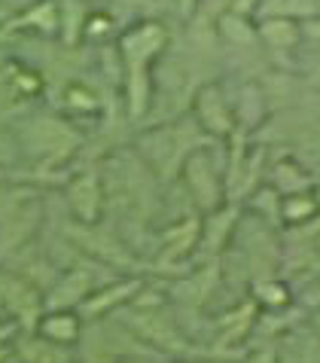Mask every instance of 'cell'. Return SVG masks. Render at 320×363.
I'll return each instance as SVG.
<instances>
[{
	"label": "cell",
	"instance_id": "ba28073f",
	"mask_svg": "<svg viewBox=\"0 0 320 363\" xmlns=\"http://www.w3.org/2000/svg\"><path fill=\"white\" fill-rule=\"evenodd\" d=\"M275 351L278 363H320V333L305 318L275 342Z\"/></svg>",
	"mask_w": 320,
	"mask_h": 363
},
{
	"label": "cell",
	"instance_id": "ac0fdd59",
	"mask_svg": "<svg viewBox=\"0 0 320 363\" xmlns=\"http://www.w3.org/2000/svg\"><path fill=\"white\" fill-rule=\"evenodd\" d=\"M9 357H13V345H6V348H0V363H6Z\"/></svg>",
	"mask_w": 320,
	"mask_h": 363
},
{
	"label": "cell",
	"instance_id": "3957f363",
	"mask_svg": "<svg viewBox=\"0 0 320 363\" xmlns=\"http://www.w3.org/2000/svg\"><path fill=\"white\" fill-rule=\"evenodd\" d=\"M193 110H195L198 128L211 140H226L238 128L232 98L226 95L223 83H217V79H207V83L198 86V92L193 98Z\"/></svg>",
	"mask_w": 320,
	"mask_h": 363
},
{
	"label": "cell",
	"instance_id": "9a60e30c",
	"mask_svg": "<svg viewBox=\"0 0 320 363\" xmlns=\"http://www.w3.org/2000/svg\"><path fill=\"white\" fill-rule=\"evenodd\" d=\"M317 214H320L317 189L296 193V196H281V223H284V229L302 226V223H308V220H314Z\"/></svg>",
	"mask_w": 320,
	"mask_h": 363
},
{
	"label": "cell",
	"instance_id": "9c48e42d",
	"mask_svg": "<svg viewBox=\"0 0 320 363\" xmlns=\"http://www.w3.org/2000/svg\"><path fill=\"white\" fill-rule=\"evenodd\" d=\"M256 34L265 52L272 55H296L302 49V22L290 18H256Z\"/></svg>",
	"mask_w": 320,
	"mask_h": 363
},
{
	"label": "cell",
	"instance_id": "6da1fadb",
	"mask_svg": "<svg viewBox=\"0 0 320 363\" xmlns=\"http://www.w3.org/2000/svg\"><path fill=\"white\" fill-rule=\"evenodd\" d=\"M183 184L193 196V205L198 214H211L219 205H226V165H217L211 159V147H198L193 156L183 162V171H180Z\"/></svg>",
	"mask_w": 320,
	"mask_h": 363
},
{
	"label": "cell",
	"instance_id": "8fae6325",
	"mask_svg": "<svg viewBox=\"0 0 320 363\" xmlns=\"http://www.w3.org/2000/svg\"><path fill=\"white\" fill-rule=\"evenodd\" d=\"M58 4V43L76 49L86 37V22L92 16V0H55Z\"/></svg>",
	"mask_w": 320,
	"mask_h": 363
},
{
	"label": "cell",
	"instance_id": "277c9868",
	"mask_svg": "<svg viewBox=\"0 0 320 363\" xmlns=\"http://www.w3.org/2000/svg\"><path fill=\"white\" fill-rule=\"evenodd\" d=\"M144 287V278H110L104 281V284H98L92 294L86 296V302L79 306V318L86 320H101V318H110V315H116V311H122L128 302L135 299V294Z\"/></svg>",
	"mask_w": 320,
	"mask_h": 363
},
{
	"label": "cell",
	"instance_id": "4fadbf2b",
	"mask_svg": "<svg viewBox=\"0 0 320 363\" xmlns=\"http://www.w3.org/2000/svg\"><path fill=\"white\" fill-rule=\"evenodd\" d=\"M37 211H40V201H34V205H31V201H22V205H18V208L13 211V214L0 220V232H13L18 220H22V217H31V214H37ZM37 223H40V217H37V220H31V223H28L22 232H18L16 238H9V241H6V247H4L6 254H0V263L13 259L16 254H22V250H25L28 245H31V235L37 232Z\"/></svg>",
	"mask_w": 320,
	"mask_h": 363
},
{
	"label": "cell",
	"instance_id": "8992f818",
	"mask_svg": "<svg viewBox=\"0 0 320 363\" xmlns=\"http://www.w3.org/2000/svg\"><path fill=\"white\" fill-rule=\"evenodd\" d=\"M265 184L278 189V196H296V193H308V189H317V177L314 171L305 162H299L293 153H287L281 159H275L265 171Z\"/></svg>",
	"mask_w": 320,
	"mask_h": 363
},
{
	"label": "cell",
	"instance_id": "2e32d148",
	"mask_svg": "<svg viewBox=\"0 0 320 363\" xmlns=\"http://www.w3.org/2000/svg\"><path fill=\"white\" fill-rule=\"evenodd\" d=\"M241 363H278L275 342H259V345H247L241 354Z\"/></svg>",
	"mask_w": 320,
	"mask_h": 363
},
{
	"label": "cell",
	"instance_id": "5bb4252c",
	"mask_svg": "<svg viewBox=\"0 0 320 363\" xmlns=\"http://www.w3.org/2000/svg\"><path fill=\"white\" fill-rule=\"evenodd\" d=\"M320 16L317 0H256L253 18H290V22H308Z\"/></svg>",
	"mask_w": 320,
	"mask_h": 363
},
{
	"label": "cell",
	"instance_id": "d6986e66",
	"mask_svg": "<svg viewBox=\"0 0 320 363\" xmlns=\"http://www.w3.org/2000/svg\"><path fill=\"white\" fill-rule=\"evenodd\" d=\"M9 40V28H6V22H0V46H4Z\"/></svg>",
	"mask_w": 320,
	"mask_h": 363
},
{
	"label": "cell",
	"instance_id": "52a82bcc",
	"mask_svg": "<svg viewBox=\"0 0 320 363\" xmlns=\"http://www.w3.org/2000/svg\"><path fill=\"white\" fill-rule=\"evenodd\" d=\"M83 330H86V320L79 318L76 308H43V315H40L34 327L37 336L64 348H76L79 339H83Z\"/></svg>",
	"mask_w": 320,
	"mask_h": 363
},
{
	"label": "cell",
	"instance_id": "5b68a950",
	"mask_svg": "<svg viewBox=\"0 0 320 363\" xmlns=\"http://www.w3.org/2000/svg\"><path fill=\"white\" fill-rule=\"evenodd\" d=\"M95 287V272H88L86 266L76 263L71 269H62L58 278L43 290V308H79Z\"/></svg>",
	"mask_w": 320,
	"mask_h": 363
},
{
	"label": "cell",
	"instance_id": "e0dca14e",
	"mask_svg": "<svg viewBox=\"0 0 320 363\" xmlns=\"http://www.w3.org/2000/svg\"><path fill=\"white\" fill-rule=\"evenodd\" d=\"M308 324H312V327L320 333V308H317V311H312V315H308Z\"/></svg>",
	"mask_w": 320,
	"mask_h": 363
},
{
	"label": "cell",
	"instance_id": "7402d4cb",
	"mask_svg": "<svg viewBox=\"0 0 320 363\" xmlns=\"http://www.w3.org/2000/svg\"><path fill=\"white\" fill-rule=\"evenodd\" d=\"M6 363H18V360H16V357H9V360H6Z\"/></svg>",
	"mask_w": 320,
	"mask_h": 363
},
{
	"label": "cell",
	"instance_id": "7a4b0ae2",
	"mask_svg": "<svg viewBox=\"0 0 320 363\" xmlns=\"http://www.w3.org/2000/svg\"><path fill=\"white\" fill-rule=\"evenodd\" d=\"M64 205L71 211L76 226H95L101 223L107 211V193H104V177L95 162L76 168L64 180Z\"/></svg>",
	"mask_w": 320,
	"mask_h": 363
},
{
	"label": "cell",
	"instance_id": "30bf717a",
	"mask_svg": "<svg viewBox=\"0 0 320 363\" xmlns=\"http://www.w3.org/2000/svg\"><path fill=\"white\" fill-rule=\"evenodd\" d=\"M13 357L18 363H76V351L55 345V342L37 336L34 330H22L13 345Z\"/></svg>",
	"mask_w": 320,
	"mask_h": 363
},
{
	"label": "cell",
	"instance_id": "44dd1931",
	"mask_svg": "<svg viewBox=\"0 0 320 363\" xmlns=\"http://www.w3.org/2000/svg\"><path fill=\"white\" fill-rule=\"evenodd\" d=\"M4 318H9V315H6V308H4V306H0V320H4Z\"/></svg>",
	"mask_w": 320,
	"mask_h": 363
},
{
	"label": "cell",
	"instance_id": "ffe728a7",
	"mask_svg": "<svg viewBox=\"0 0 320 363\" xmlns=\"http://www.w3.org/2000/svg\"><path fill=\"white\" fill-rule=\"evenodd\" d=\"M180 363H211V360H180Z\"/></svg>",
	"mask_w": 320,
	"mask_h": 363
},
{
	"label": "cell",
	"instance_id": "7c38bea8",
	"mask_svg": "<svg viewBox=\"0 0 320 363\" xmlns=\"http://www.w3.org/2000/svg\"><path fill=\"white\" fill-rule=\"evenodd\" d=\"M250 299L259 306V311H272V308H287L296 302V294L290 287V281L281 275H268V278H256L250 284Z\"/></svg>",
	"mask_w": 320,
	"mask_h": 363
}]
</instances>
